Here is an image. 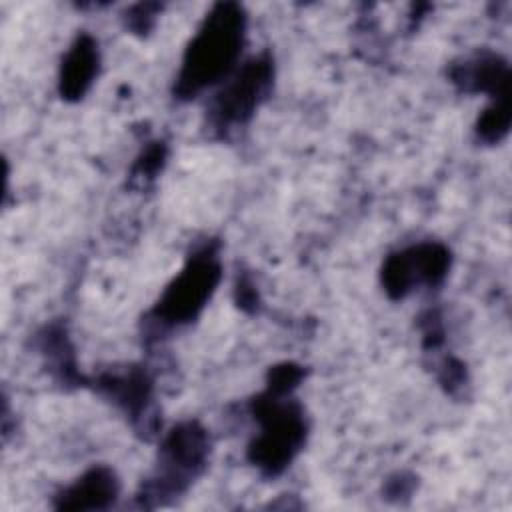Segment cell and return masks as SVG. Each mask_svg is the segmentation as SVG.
<instances>
[{
    "label": "cell",
    "instance_id": "8",
    "mask_svg": "<svg viewBox=\"0 0 512 512\" xmlns=\"http://www.w3.org/2000/svg\"><path fill=\"white\" fill-rule=\"evenodd\" d=\"M120 484L106 466H96L56 496L58 510H106L114 504Z\"/></svg>",
    "mask_w": 512,
    "mask_h": 512
},
{
    "label": "cell",
    "instance_id": "2",
    "mask_svg": "<svg viewBox=\"0 0 512 512\" xmlns=\"http://www.w3.org/2000/svg\"><path fill=\"white\" fill-rule=\"evenodd\" d=\"M290 394L264 392L254 398L252 412L260 424V434L248 448L250 462L266 476L284 472L306 440L308 424L298 402L286 400Z\"/></svg>",
    "mask_w": 512,
    "mask_h": 512
},
{
    "label": "cell",
    "instance_id": "5",
    "mask_svg": "<svg viewBox=\"0 0 512 512\" xmlns=\"http://www.w3.org/2000/svg\"><path fill=\"white\" fill-rule=\"evenodd\" d=\"M226 80L210 108V120L220 130L248 122L256 108L268 98L274 80L272 58L268 54L250 58Z\"/></svg>",
    "mask_w": 512,
    "mask_h": 512
},
{
    "label": "cell",
    "instance_id": "15",
    "mask_svg": "<svg viewBox=\"0 0 512 512\" xmlns=\"http://www.w3.org/2000/svg\"><path fill=\"white\" fill-rule=\"evenodd\" d=\"M236 302L240 308L244 310H256L258 306V292L254 288V284L248 278H240L236 284Z\"/></svg>",
    "mask_w": 512,
    "mask_h": 512
},
{
    "label": "cell",
    "instance_id": "7",
    "mask_svg": "<svg viewBox=\"0 0 512 512\" xmlns=\"http://www.w3.org/2000/svg\"><path fill=\"white\" fill-rule=\"evenodd\" d=\"M452 82L464 92H486L490 100L510 96V68L492 52L476 54L450 70Z\"/></svg>",
    "mask_w": 512,
    "mask_h": 512
},
{
    "label": "cell",
    "instance_id": "11",
    "mask_svg": "<svg viewBox=\"0 0 512 512\" xmlns=\"http://www.w3.org/2000/svg\"><path fill=\"white\" fill-rule=\"evenodd\" d=\"M510 120H512L510 96L490 100V106L484 108V112L480 114V118L476 122V134L480 140H484L488 144L500 142L508 134Z\"/></svg>",
    "mask_w": 512,
    "mask_h": 512
},
{
    "label": "cell",
    "instance_id": "1",
    "mask_svg": "<svg viewBox=\"0 0 512 512\" xmlns=\"http://www.w3.org/2000/svg\"><path fill=\"white\" fill-rule=\"evenodd\" d=\"M246 36V14L236 2L214 4L188 44L174 92L192 98L200 90L226 80L240 58Z\"/></svg>",
    "mask_w": 512,
    "mask_h": 512
},
{
    "label": "cell",
    "instance_id": "13",
    "mask_svg": "<svg viewBox=\"0 0 512 512\" xmlns=\"http://www.w3.org/2000/svg\"><path fill=\"white\" fill-rule=\"evenodd\" d=\"M164 158H166V146L162 142H154L136 160V164L132 168V176L134 178H154V174L162 168Z\"/></svg>",
    "mask_w": 512,
    "mask_h": 512
},
{
    "label": "cell",
    "instance_id": "3",
    "mask_svg": "<svg viewBox=\"0 0 512 512\" xmlns=\"http://www.w3.org/2000/svg\"><path fill=\"white\" fill-rule=\"evenodd\" d=\"M210 440L198 422H180L164 438L158 452L154 476L144 484L140 502L144 506L162 504L166 498L182 494L206 466Z\"/></svg>",
    "mask_w": 512,
    "mask_h": 512
},
{
    "label": "cell",
    "instance_id": "9",
    "mask_svg": "<svg viewBox=\"0 0 512 512\" xmlns=\"http://www.w3.org/2000/svg\"><path fill=\"white\" fill-rule=\"evenodd\" d=\"M100 54L98 44L92 36L80 34L74 44L68 48L62 66H60V80L58 90L64 100H80L92 86L98 74Z\"/></svg>",
    "mask_w": 512,
    "mask_h": 512
},
{
    "label": "cell",
    "instance_id": "4",
    "mask_svg": "<svg viewBox=\"0 0 512 512\" xmlns=\"http://www.w3.org/2000/svg\"><path fill=\"white\" fill-rule=\"evenodd\" d=\"M220 276L222 266L216 244H206L188 258L180 274L168 284L152 316L166 326L192 322L214 294Z\"/></svg>",
    "mask_w": 512,
    "mask_h": 512
},
{
    "label": "cell",
    "instance_id": "6",
    "mask_svg": "<svg viewBox=\"0 0 512 512\" xmlns=\"http://www.w3.org/2000/svg\"><path fill=\"white\" fill-rule=\"evenodd\" d=\"M450 268V252L438 242H422L394 252L382 266V286L394 300L404 298L418 284H440Z\"/></svg>",
    "mask_w": 512,
    "mask_h": 512
},
{
    "label": "cell",
    "instance_id": "10",
    "mask_svg": "<svg viewBox=\"0 0 512 512\" xmlns=\"http://www.w3.org/2000/svg\"><path fill=\"white\" fill-rule=\"evenodd\" d=\"M96 386L108 398H112L126 414H130L136 424L144 422V430H148L146 418H148L152 382L144 370L130 368L122 374H104L96 382Z\"/></svg>",
    "mask_w": 512,
    "mask_h": 512
},
{
    "label": "cell",
    "instance_id": "12",
    "mask_svg": "<svg viewBox=\"0 0 512 512\" xmlns=\"http://www.w3.org/2000/svg\"><path fill=\"white\" fill-rule=\"evenodd\" d=\"M304 378V368L292 362L278 364L268 372V386L266 390L272 394H292V390Z\"/></svg>",
    "mask_w": 512,
    "mask_h": 512
},
{
    "label": "cell",
    "instance_id": "14",
    "mask_svg": "<svg viewBox=\"0 0 512 512\" xmlns=\"http://www.w3.org/2000/svg\"><path fill=\"white\" fill-rule=\"evenodd\" d=\"M156 8H158L156 4H140V6H136L130 12V16H128L130 28L134 32H138V34L148 32L152 28V24H154V12H150V10H156Z\"/></svg>",
    "mask_w": 512,
    "mask_h": 512
}]
</instances>
